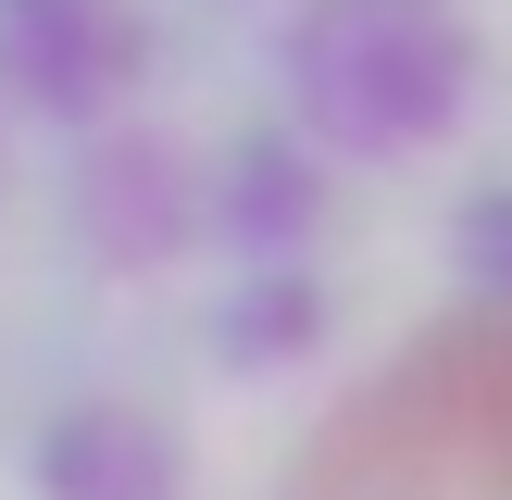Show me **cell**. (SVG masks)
Instances as JSON below:
<instances>
[{
	"label": "cell",
	"instance_id": "8992f818",
	"mask_svg": "<svg viewBox=\"0 0 512 500\" xmlns=\"http://www.w3.org/2000/svg\"><path fill=\"white\" fill-rule=\"evenodd\" d=\"M313 325H325L313 275H250V288L213 313V338H225V363H288V350H313Z\"/></svg>",
	"mask_w": 512,
	"mask_h": 500
},
{
	"label": "cell",
	"instance_id": "7a4b0ae2",
	"mask_svg": "<svg viewBox=\"0 0 512 500\" xmlns=\"http://www.w3.org/2000/svg\"><path fill=\"white\" fill-rule=\"evenodd\" d=\"M25 475L38 500H188V450H175L163 413L138 400H75L25 438Z\"/></svg>",
	"mask_w": 512,
	"mask_h": 500
},
{
	"label": "cell",
	"instance_id": "5b68a950",
	"mask_svg": "<svg viewBox=\"0 0 512 500\" xmlns=\"http://www.w3.org/2000/svg\"><path fill=\"white\" fill-rule=\"evenodd\" d=\"M225 225H238V250H288L300 225H313V150L300 138H238V163H225Z\"/></svg>",
	"mask_w": 512,
	"mask_h": 500
},
{
	"label": "cell",
	"instance_id": "277c9868",
	"mask_svg": "<svg viewBox=\"0 0 512 500\" xmlns=\"http://www.w3.org/2000/svg\"><path fill=\"white\" fill-rule=\"evenodd\" d=\"M88 238L113 250H138V263H163L175 238H188V163H175L150 125H113V138L88 150Z\"/></svg>",
	"mask_w": 512,
	"mask_h": 500
},
{
	"label": "cell",
	"instance_id": "52a82bcc",
	"mask_svg": "<svg viewBox=\"0 0 512 500\" xmlns=\"http://www.w3.org/2000/svg\"><path fill=\"white\" fill-rule=\"evenodd\" d=\"M463 275H475V300H512V188L463 213Z\"/></svg>",
	"mask_w": 512,
	"mask_h": 500
},
{
	"label": "cell",
	"instance_id": "6da1fadb",
	"mask_svg": "<svg viewBox=\"0 0 512 500\" xmlns=\"http://www.w3.org/2000/svg\"><path fill=\"white\" fill-rule=\"evenodd\" d=\"M475 100V13L463 0H300L288 25V113L313 150L400 163L450 138Z\"/></svg>",
	"mask_w": 512,
	"mask_h": 500
},
{
	"label": "cell",
	"instance_id": "3957f363",
	"mask_svg": "<svg viewBox=\"0 0 512 500\" xmlns=\"http://www.w3.org/2000/svg\"><path fill=\"white\" fill-rule=\"evenodd\" d=\"M0 63L50 113H100L138 75V13L125 0H0Z\"/></svg>",
	"mask_w": 512,
	"mask_h": 500
}]
</instances>
